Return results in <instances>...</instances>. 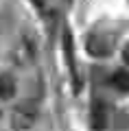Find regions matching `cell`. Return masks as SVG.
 I'll list each match as a JSON object with an SVG mask.
<instances>
[{"instance_id":"obj_4","label":"cell","mask_w":129,"mask_h":131,"mask_svg":"<svg viewBox=\"0 0 129 131\" xmlns=\"http://www.w3.org/2000/svg\"><path fill=\"white\" fill-rule=\"evenodd\" d=\"M15 92H18L15 79L11 74H2L0 77V98H2V101H9V98L15 96Z\"/></svg>"},{"instance_id":"obj_7","label":"cell","mask_w":129,"mask_h":131,"mask_svg":"<svg viewBox=\"0 0 129 131\" xmlns=\"http://www.w3.org/2000/svg\"><path fill=\"white\" fill-rule=\"evenodd\" d=\"M112 85L120 92H129V72L127 70H116L112 74Z\"/></svg>"},{"instance_id":"obj_5","label":"cell","mask_w":129,"mask_h":131,"mask_svg":"<svg viewBox=\"0 0 129 131\" xmlns=\"http://www.w3.org/2000/svg\"><path fill=\"white\" fill-rule=\"evenodd\" d=\"M110 50H112V46L107 44V39H103V37H90L88 39V52H90V55L105 57Z\"/></svg>"},{"instance_id":"obj_2","label":"cell","mask_w":129,"mask_h":131,"mask_svg":"<svg viewBox=\"0 0 129 131\" xmlns=\"http://www.w3.org/2000/svg\"><path fill=\"white\" fill-rule=\"evenodd\" d=\"M64 55H66V61H68L70 72H72L74 90H79V88H81V81H79V68H77V59H74V44H72V35H70V31L64 33Z\"/></svg>"},{"instance_id":"obj_9","label":"cell","mask_w":129,"mask_h":131,"mask_svg":"<svg viewBox=\"0 0 129 131\" xmlns=\"http://www.w3.org/2000/svg\"><path fill=\"white\" fill-rule=\"evenodd\" d=\"M33 5H35L37 9H42V7H44V5H42V0H33Z\"/></svg>"},{"instance_id":"obj_1","label":"cell","mask_w":129,"mask_h":131,"mask_svg":"<svg viewBox=\"0 0 129 131\" xmlns=\"http://www.w3.org/2000/svg\"><path fill=\"white\" fill-rule=\"evenodd\" d=\"M37 120V103L33 98H26L20 105H15L11 112V122L15 129H28Z\"/></svg>"},{"instance_id":"obj_8","label":"cell","mask_w":129,"mask_h":131,"mask_svg":"<svg viewBox=\"0 0 129 131\" xmlns=\"http://www.w3.org/2000/svg\"><path fill=\"white\" fill-rule=\"evenodd\" d=\"M123 59H125V63H129V44L125 46V50H123Z\"/></svg>"},{"instance_id":"obj_3","label":"cell","mask_w":129,"mask_h":131,"mask_svg":"<svg viewBox=\"0 0 129 131\" xmlns=\"http://www.w3.org/2000/svg\"><path fill=\"white\" fill-rule=\"evenodd\" d=\"M90 122L96 131H103L107 127V105L103 101H94L90 109Z\"/></svg>"},{"instance_id":"obj_6","label":"cell","mask_w":129,"mask_h":131,"mask_svg":"<svg viewBox=\"0 0 129 131\" xmlns=\"http://www.w3.org/2000/svg\"><path fill=\"white\" fill-rule=\"evenodd\" d=\"M33 61V48L28 42H20V46L15 48V63L20 66H26Z\"/></svg>"}]
</instances>
